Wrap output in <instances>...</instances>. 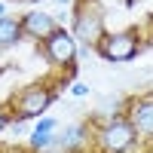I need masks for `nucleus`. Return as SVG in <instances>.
<instances>
[{
	"label": "nucleus",
	"instance_id": "obj_19",
	"mask_svg": "<svg viewBox=\"0 0 153 153\" xmlns=\"http://www.w3.org/2000/svg\"><path fill=\"white\" fill-rule=\"evenodd\" d=\"M6 16H9V12H6V3L0 0V19H6Z\"/></svg>",
	"mask_w": 153,
	"mask_h": 153
},
{
	"label": "nucleus",
	"instance_id": "obj_13",
	"mask_svg": "<svg viewBox=\"0 0 153 153\" xmlns=\"http://www.w3.org/2000/svg\"><path fill=\"white\" fill-rule=\"evenodd\" d=\"M9 126H12V110H9V104H0V135H3Z\"/></svg>",
	"mask_w": 153,
	"mask_h": 153
},
{
	"label": "nucleus",
	"instance_id": "obj_2",
	"mask_svg": "<svg viewBox=\"0 0 153 153\" xmlns=\"http://www.w3.org/2000/svg\"><path fill=\"white\" fill-rule=\"evenodd\" d=\"M58 101V86L52 83H28V86H22L16 95L9 98V110H12V117L16 120H40L46 117V110L52 107Z\"/></svg>",
	"mask_w": 153,
	"mask_h": 153
},
{
	"label": "nucleus",
	"instance_id": "obj_6",
	"mask_svg": "<svg viewBox=\"0 0 153 153\" xmlns=\"http://www.w3.org/2000/svg\"><path fill=\"white\" fill-rule=\"evenodd\" d=\"M92 144H95V123H92V117L65 123L58 129V147L65 153H95Z\"/></svg>",
	"mask_w": 153,
	"mask_h": 153
},
{
	"label": "nucleus",
	"instance_id": "obj_8",
	"mask_svg": "<svg viewBox=\"0 0 153 153\" xmlns=\"http://www.w3.org/2000/svg\"><path fill=\"white\" fill-rule=\"evenodd\" d=\"M22 31H25L28 40L43 43V40H49V37L58 31V22H55L52 12H46V9H28L22 16Z\"/></svg>",
	"mask_w": 153,
	"mask_h": 153
},
{
	"label": "nucleus",
	"instance_id": "obj_18",
	"mask_svg": "<svg viewBox=\"0 0 153 153\" xmlns=\"http://www.w3.org/2000/svg\"><path fill=\"white\" fill-rule=\"evenodd\" d=\"M55 3H58V9H68V6L74 3V0H55Z\"/></svg>",
	"mask_w": 153,
	"mask_h": 153
},
{
	"label": "nucleus",
	"instance_id": "obj_11",
	"mask_svg": "<svg viewBox=\"0 0 153 153\" xmlns=\"http://www.w3.org/2000/svg\"><path fill=\"white\" fill-rule=\"evenodd\" d=\"M25 40V31H22V16H6L0 19V52L19 46Z\"/></svg>",
	"mask_w": 153,
	"mask_h": 153
},
{
	"label": "nucleus",
	"instance_id": "obj_7",
	"mask_svg": "<svg viewBox=\"0 0 153 153\" xmlns=\"http://www.w3.org/2000/svg\"><path fill=\"white\" fill-rule=\"evenodd\" d=\"M126 117L135 126L138 138L147 144L153 141V92H138L129 95V104H126Z\"/></svg>",
	"mask_w": 153,
	"mask_h": 153
},
{
	"label": "nucleus",
	"instance_id": "obj_4",
	"mask_svg": "<svg viewBox=\"0 0 153 153\" xmlns=\"http://www.w3.org/2000/svg\"><path fill=\"white\" fill-rule=\"evenodd\" d=\"M141 34L135 28H123V31H107L104 40L98 43V58L110 61V65H129L141 55Z\"/></svg>",
	"mask_w": 153,
	"mask_h": 153
},
{
	"label": "nucleus",
	"instance_id": "obj_14",
	"mask_svg": "<svg viewBox=\"0 0 153 153\" xmlns=\"http://www.w3.org/2000/svg\"><path fill=\"white\" fill-rule=\"evenodd\" d=\"M9 132H12V135H19V138H22V135H31V132H28V120H16V117H12Z\"/></svg>",
	"mask_w": 153,
	"mask_h": 153
},
{
	"label": "nucleus",
	"instance_id": "obj_15",
	"mask_svg": "<svg viewBox=\"0 0 153 153\" xmlns=\"http://www.w3.org/2000/svg\"><path fill=\"white\" fill-rule=\"evenodd\" d=\"M52 16H55V22H58V28H65V25H68V22L74 19L68 9H58V12H52Z\"/></svg>",
	"mask_w": 153,
	"mask_h": 153
},
{
	"label": "nucleus",
	"instance_id": "obj_5",
	"mask_svg": "<svg viewBox=\"0 0 153 153\" xmlns=\"http://www.w3.org/2000/svg\"><path fill=\"white\" fill-rule=\"evenodd\" d=\"M40 49H43V58H46L52 68L68 71L71 80L76 76V65H80V61H76V52H80V43H76V37H74L68 28H58L49 40L40 43Z\"/></svg>",
	"mask_w": 153,
	"mask_h": 153
},
{
	"label": "nucleus",
	"instance_id": "obj_3",
	"mask_svg": "<svg viewBox=\"0 0 153 153\" xmlns=\"http://www.w3.org/2000/svg\"><path fill=\"white\" fill-rule=\"evenodd\" d=\"M71 34L76 37V43L80 46H92L98 49V43L104 40V12L95 0H80V3L74 6V19H71Z\"/></svg>",
	"mask_w": 153,
	"mask_h": 153
},
{
	"label": "nucleus",
	"instance_id": "obj_21",
	"mask_svg": "<svg viewBox=\"0 0 153 153\" xmlns=\"http://www.w3.org/2000/svg\"><path fill=\"white\" fill-rule=\"evenodd\" d=\"M22 3H43V0H22Z\"/></svg>",
	"mask_w": 153,
	"mask_h": 153
},
{
	"label": "nucleus",
	"instance_id": "obj_17",
	"mask_svg": "<svg viewBox=\"0 0 153 153\" xmlns=\"http://www.w3.org/2000/svg\"><path fill=\"white\" fill-rule=\"evenodd\" d=\"M37 153H65L61 147H46V150H37Z\"/></svg>",
	"mask_w": 153,
	"mask_h": 153
},
{
	"label": "nucleus",
	"instance_id": "obj_20",
	"mask_svg": "<svg viewBox=\"0 0 153 153\" xmlns=\"http://www.w3.org/2000/svg\"><path fill=\"white\" fill-rule=\"evenodd\" d=\"M144 153H153V141H147V144H144Z\"/></svg>",
	"mask_w": 153,
	"mask_h": 153
},
{
	"label": "nucleus",
	"instance_id": "obj_9",
	"mask_svg": "<svg viewBox=\"0 0 153 153\" xmlns=\"http://www.w3.org/2000/svg\"><path fill=\"white\" fill-rule=\"evenodd\" d=\"M58 129H61L58 117H40L28 135V150L37 153V150H46V147H58Z\"/></svg>",
	"mask_w": 153,
	"mask_h": 153
},
{
	"label": "nucleus",
	"instance_id": "obj_16",
	"mask_svg": "<svg viewBox=\"0 0 153 153\" xmlns=\"http://www.w3.org/2000/svg\"><path fill=\"white\" fill-rule=\"evenodd\" d=\"M95 55V49L92 46H80V52H76V61H86V58H92Z\"/></svg>",
	"mask_w": 153,
	"mask_h": 153
},
{
	"label": "nucleus",
	"instance_id": "obj_1",
	"mask_svg": "<svg viewBox=\"0 0 153 153\" xmlns=\"http://www.w3.org/2000/svg\"><path fill=\"white\" fill-rule=\"evenodd\" d=\"M92 150L95 153H144V141L138 138L129 117H113V120H104V123H95Z\"/></svg>",
	"mask_w": 153,
	"mask_h": 153
},
{
	"label": "nucleus",
	"instance_id": "obj_12",
	"mask_svg": "<svg viewBox=\"0 0 153 153\" xmlns=\"http://www.w3.org/2000/svg\"><path fill=\"white\" fill-rule=\"evenodd\" d=\"M68 92H71V98H74V101H83V98L92 95V86L83 83V80H74V83L68 86Z\"/></svg>",
	"mask_w": 153,
	"mask_h": 153
},
{
	"label": "nucleus",
	"instance_id": "obj_10",
	"mask_svg": "<svg viewBox=\"0 0 153 153\" xmlns=\"http://www.w3.org/2000/svg\"><path fill=\"white\" fill-rule=\"evenodd\" d=\"M126 104H129V95H123V92H104L95 101L92 120L104 123V120H113V117H126Z\"/></svg>",
	"mask_w": 153,
	"mask_h": 153
}]
</instances>
